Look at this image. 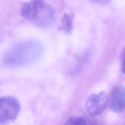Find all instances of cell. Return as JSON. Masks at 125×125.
<instances>
[{"label":"cell","instance_id":"obj_2","mask_svg":"<svg viewBox=\"0 0 125 125\" xmlns=\"http://www.w3.org/2000/svg\"><path fill=\"white\" fill-rule=\"evenodd\" d=\"M21 109L18 100L14 97H0V125H7L17 118Z\"/></svg>","mask_w":125,"mask_h":125},{"label":"cell","instance_id":"obj_7","mask_svg":"<svg viewBox=\"0 0 125 125\" xmlns=\"http://www.w3.org/2000/svg\"><path fill=\"white\" fill-rule=\"evenodd\" d=\"M121 67L122 72L125 73V46L121 55Z\"/></svg>","mask_w":125,"mask_h":125},{"label":"cell","instance_id":"obj_5","mask_svg":"<svg viewBox=\"0 0 125 125\" xmlns=\"http://www.w3.org/2000/svg\"><path fill=\"white\" fill-rule=\"evenodd\" d=\"M73 16L71 14H64L59 26V30L65 34H70L73 30Z\"/></svg>","mask_w":125,"mask_h":125},{"label":"cell","instance_id":"obj_6","mask_svg":"<svg viewBox=\"0 0 125 125\" xmlns=\"http://www.w3.org/2000/svg\"><path fill=\"white\" fill-rule=\"evenodd\" d=\"M63 125H87L86 121L82 117L73 116L69 118Z\"/></svg>","mask_w":125,"mask_h":125},{"label":"cell","instance_id":"obj_3","mask_svg":"<svg viewBox=\"0 0 125 125\" xmlns=\"http://www.w3.org/2000/svg\"><path fill=\"white\" fill-rule=\"evenodd\" d=\"M108 103L107 93L101 91L98 93L90 95L85 103V109L90 117L101 114L106 108Z\"/></svg>","mask_w":125,"mask_h":125},{"label":"cell","instance_id":"obj_8","mask_svg":"<svg viewBox=\"0 0 125 125\" xmlns=\"http://www.w3.org/2000/svg\"><path fill=\"white\" fill-rule=\"evenodd\" d=\"M94 2H96L97 3H102V4H105L108 3L110 0H91Z\"/></svg>","mask_w":125,"mask_h":125},{"label":"cell","instance_id":"obj_4","mask_svg":"<svg viewBox=\"0 0 125 125\" xmlns=\"http://www.w3.org/2000/svg\"><path fill=\"white\" fill-rule=\"evenodd\" d=\"M110 109L116 113H121L125 109V87L118 86L111 92L109 101Z\"/></svg>","mask_w":125,"mask_h":125},{"label":"cell","instance_id":"obj_1","mask_svg":"<svg viewBox=\"0 0 125 125\" xmlns=\"http://www.w3.org/2000/svg\"><path fill=\"white\" fill-rule=\"evenodd\" d=\"M21 13L25 19L40 27L50 26L55 18L53 9L44 0H31L24 2Z\"/></svg>","mask_w":125,"mask_h":125}]
</instances>
